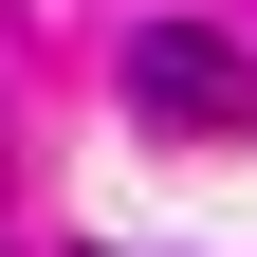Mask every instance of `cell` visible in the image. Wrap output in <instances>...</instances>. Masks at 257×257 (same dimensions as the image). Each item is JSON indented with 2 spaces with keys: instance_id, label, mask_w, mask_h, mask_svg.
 I'll use <instances>...</instances> for the list:
<instances>
[{
  "instance_id": "1",
  "label": "cell",
  "mask_w": 257,
  "mask_h": 257,
  "mask_svg": "<svg viewBox=\"0 0 257 257\" xmlns=\"http://www.w3.org/2000/svg\"><path fill=\"white\" fill-rule=\"evenodd\" d=\"M128 110L184 128V147H220V128L257 110V74H239V37H220V19H147V37H128Z\"/></svg>"
},
{
  "instance_id": "2",
  "label": "cell",
  "mask_w": 257,
  "mask_h": 257,
  "mask_svg": "<svg viewBox=\"0 0 257 257\" xmlns=\"http://www.w3.org/2000/svg\"><path fill=\"white\" fill-rule=\"evenodd\" d=\"M110 257H128V239H110Z\"/></svg>"
}]
</instances>
